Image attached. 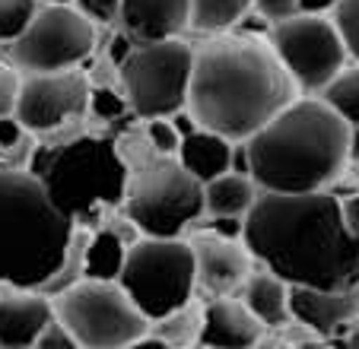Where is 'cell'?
I'll return each mask as SVG.
<instances>
[{"mask_svg":"<svg viewBox=\"0 0 359 349\" xmlns=\"http://www.w3.org/2000/svg\"><path fill=\"white\" fill-rule=\"evenodd\" d=\"M245 245L290 286L334 289L359 280V238L334 191H261L245 213Z\"/></svg>","mask_w":359,"mask_h":349,"instance_id":"cell-1","label":"cell"},{"mask_svg":"<svg viewBox=\"0 0 359 349\" xmlns=\"http://www.w3.org/2000/svg\"><path fill=\"white\" fill-rule=\"evenodd\" d=\"M296 89L271 39L219 32L194 51L188 108L201 128L248 140L296 99Z\"/></svg>","mask_w":359,"mask_h":349,"instance_id":"cell-2","label":"cell"},{"mask_svg":"<svg viewBox=\"0 0 359 349\" xmlns=\"http://www.w3.org/2000/svg\"><path fill=\"white\" fill-rule=\"evenodd\" d=\"M350 128L321 95L292 99L245 140L251 178L261 191H334L350 165Z\"/></svg>","mask_w":359,"mask_h":349,"instance_id":"cell-3","label":"cell"},{"mask_svg":"<svg viewBox=\"0 0 359 349\" xmlns=\"http://www.w3.org/2000/svg\"><path fill=\"white\" fill-rule=\"evenodd\" d=\"M74 226L39 174L0 168V286L45 289L67 254Z\"/></svg>","mask_w":359,"mask_h":349,"instance_id":"cell-4","label":"cell"},{"mask_svg":"<svg viewBox=\"0 0 359 349\" xmlns=\"http://www.w3.org/2000/svg\"><path fill=\"white\" fill-rule=\"evenodd\" d=\"M76 121L51 130L55 143L35 146L29 172L39 174L51 200L74 222H89L105 210L124 207L130 168L118 137L74 130Z\"/></svg>","mask_w":359,"mask_h":349,"instance_id":"cell-5","label":"cell"},{"mask_svg":"<svg viewBox=\"0 0 359 349\" xmlns=\"http://www.w3.org/2000/svg\"><path fill=\"white\" fill-rule=\"evenodd\" d=\"M118 146L130 168L124 213L143 235H182L207 213L203 182L178 156L153 149L147 134H124L118 137Z\"/></svg>","mask_w":359,"mask_h":349,"instance_id":"cell-6","label":"cell"},{"mask_svg":"<svg viewBox=\"0 0 359 349\" xmlns=\"http://www.w3.org/2000/svg\"><path fill=\"white\" fill-rule=\"evenodd\" d=\"M118 282L128 289V296L149 321L165 317L169 311L194 302V248L182 235H140L128 248V261Z\"/></svg>","mask_w":359,"mask_h":349,"instance_id":"cell-7","label":"cell"},{"mask_svg":"<svg viewBox=\"0 0 359 349\" xmlns=\"http://www.w3.org/2000/svg\"><path fill=\"white\" fill-rule=\"evenodd\" d=\"M191 74H194V48L182 39L137 41L118 67L124 99L130 114L147 118H172L188 108Z\"/></svg>","mask_w":359,"mask_h":349,"instance_id":"cell-8","label":"cell"},{"mask_svg":"<svg viewBox=\"0 0 359 349\" xmlns=\"http://www.w3.org/2000/svg\"><path fill=\"white\" fill-rule=\"evenodd\" d=\"M55 311L86 349L137 346L149 334V317L118 280L74 282L55 296Z\"/></svg>","mask_w":359,"mask_h":349,"instance_id":"cell-9","label":"cell"},{"mask_svg":"<svg viewBox=\"0 0 359 349\" xmlns=\"http://www.w3.org/2000/svg\"><path fill=\"white\" fill-rule=\"evenodd\" d=\"M95 26L76 4H41L32 22L10 41V64L22 74L80 67L95 48Z\"/></svg>","mask_w":359,"mask_h":349,"instance_id":"cell-10","label":"cell"},{"mask_svg":"<svg viewBox=\"0 0 359 349\" xmlns=\"http://www.w3.org/2000/svg\"><path fill=\"white\" fill-rule=\"evenodd\" d=\"M271 45L305 93H321L350 57L334 16L327 20L325 13H296L273 22Z\"/></svg>","mask_w":359,"mask_h":349,"instance_id":"cell-11","label":"cell"},{"mask_svg":"<svg viewBox=\"0 0 359 349\" xmlns=\"http://www.w3.org/2000/svg\"><path fill=\"white\" fill-rule=\"evenodd\" d=\"M89 93H93V83L76 67L51 70V74H26L20 102H16V118L26 130L45 137L70 121H80L89 111Z\"/></svg>","mask_w":359,"mask_h":349,"instance_id":"cell-12","label":"cell"},{"mask_svg":"<svg viewBox=\"0 0 359 349\" xmlns=\"http://www.w3.org/2000/svg\"><path fill=\"white\" fill-rule=\"evenodd\" d=\"M197 261V289L210 296H236L255 273V254L245 245V238L219 235L203 228L188 238Z\"/></svg>","mask_w":359,"mask_h":349,"instance_id":"cell-13","label":"cell"},{"mask_svg":"<svg viewBox=\"0 0 359 349\" xmlns=\"http://www.w3.org/2000/svg\"><path fill=\"white\" fill-rule=\"evenodd\" d=\"M290 311L321 340H337L359 321V280L334 289L290 286Z\"/></svg>","mask_w":359,"mask_h":349,"instance_id":"cell-14","label":"cell"},{"mask_svg":"<svg viewBox=\"0 0 359 349\" xmlns=\"http://www.w3.org/2000/svg\"><path fill=\"white\" fill-rule=\"evenodd\" d=\"M55 299L41 289L0 286V346L26 349L35 346L41 330L55 317Z\"/></svg>","mask_w":359,"mask_h":349,"instance_id":"cell-15","label":"cell"},{"mask_svg":"<svg viewBox=\"0 0 359 349\" xmlns=\"http://www.w3.org/2000/svg\"><path fill=\"white\" fill-rule=\"evenodd\" d=\"M267 324L245 305L242 296H213L203 305L201 343L213 349H248L264 340Z\"/></svg>","mask_w":359,"mask_h":349,"instance_id":"cell-16","label":"cell"},{"mask_svg":"<svg viewBox=\"0 0 359 349\" xmlns=\"http://www.w3.org/2000/svg\"><path fill=\"white\" fill-rule=\"evenodd\" d=\"M118 20L134 41L178 39L191 26V0H121Z\"/></svg>","mask_w":359,"mask_h":349,"instance_id":"cell-17","label":"cell"},{"mask_svg":"<svg viewBox=\"0 0 359 349\" xmlns=\"http://www.w3.org/2000/svg\"><path fill=\"white\" fill-rule=\"evenodd\" d=\"M232 146L236 140L217 134L210 128H197L194 134L182 137V146H178V159L188 168L194 178H201L203 184L213 182L217 174L229 172L232 168Z\"/></svg>","mask_w":359,"mask_h":349,"instance_id":"cell-18","label":"cell"},{"mask_svg":"<svg viewBox=\"0 0 359 349\" xmlns=\"http://www.w3.org/2000/svg\"><path fill=\"white\" fill-rule=\"evenodd\" d=\"M242 299L267 327H286V321H292L290 311V282L283 276H277L273 270L261 267L248 276V282L242 286Z\"/></svg>","mask_w":359,"mask_h":349,"instance_id":"cell-19","label":"cell"},{"mask_svg":"<svg viewBox=\"0 0 359 349\" xmlns=\"http://www.w3.org/2000/svg\"><path fill=\"white\" fill-rule=\"evenodd\" d=\"M258 194H261L258 182L251 174L232 172V168L203 184V200H207V213L210 216H245L255 207Z\"/></svg>","mask_w":359,"mask_h":349,"instance_id":"cell-20","label":"cell"},{"mask_svg":"<svg viewBox=\"0 0 359 349\" xmlns=\"http://www.w3.org/2000/svg\"><path fill=\"white\" fill-rule=\"evenodd\" d=\"M130 245L118 235L111 226H102L89 232L86 245V280H118L128 261Z\"/></svg>","mask_w":359,"mask_h":349,"instance_id":"cell-21","label":"cell"},{"mask_svg":"<svg viewBox=\"0 0 359 349\" xmlns=\"http://www.w3.org/2000/svg\"><path fill=\"white\" fill-rule=\"evenodd\" d=\"M203 330V305L188 302L182 308L169 311L165 317L149 321V336H156L163 346H188V343H201Z\"/></svg>","mask_w":359,"mask_h":349,"instance_id":"cell-22","label":"cell"},{"mask_svg":"<svg viewBox=\"0 0 359 349\" xmlns=\"http://www.w3.org/2000/svg\"><path fill=\"white\" fill-rule=\"evenodd\" d=\"M255 0H191V29L197 32H232Z\"/></svg>","mask_w":359,"mask_h":349,"instance_id":"cell-23","label":"cell"},{"mask_svg":"<svg viewBox=\"0 0 359 349\" xmlns=\"http://www.w3.org/2000/svg\"><path fill=\"white\" fill-rule=\"evenodd\" d=\"M86 245H89V228L83 226V222H76L74 235H70V245H67V254H64L57 273L45 282L41 292H48V296L55 299V296H61L64 289L74 286V282L86 280Z\"/></svg>","mask_w":359,"mask_h":349,"instance_id":"cell-24","label":"cell"},{"mask_svg":"<svg viewBox=\"0 0 359 349\" xmlns=\"http://www.w3.org/2000/svg\"><path fill=\"white\" fill-rule=\"evenodd\" d=\"M318 95L340 118H346L350 124H359V64L353 61V67H344Z\"/></svg>","mask_w":359,"mask_h":349,"instance_id":"cell-25","label":"cell"},{"mask_svg":"<svg viewBox=\"0 0 359 349\" xmlns=\"http://www.w3.org/2000/svg\"><path fill=\"white\" fill-rule=\"evenodd\" d=\"M41 0H0V41H13L32 22Z\"/></svg>","mask_w":359,"mask_h":349,"instance_id":"cell-26","label":"cell"},{"mask_svg":"<svg viewBox=\"0 0 359 349\" xmlns=\"http://www.w3.org/2000/svg\"><path fill=\"white\" fill-rule=\"evenodd\" d=\"M89 111H93L95 121L111 124V121H121L124 114L130 111V105H128V99L118 95L111 86H95L93 93H89Z\"/></svg>","mask_w":359,"mask_h":349,"instance_id":"cell-27","label":"cell"},{"mask_svg":"<svg viewBox=\"0 0 359 349\" xmlns=\"http://www.w3.org/2000/svg\"><path fill=\"white\" fill-rule=\"evenodd\" d=\"M334 22L344 35L350 57L359 64V0H340L337 10H334Z\"/></svg>","mask_w":359,"mask_h":349,"instance_id":"cell-28","label":"cell"},{"mask_svg":"<svg viewBox=\"0 0 359 349\" xmlns=\"http://www.w3.org/2000/svg\"><path fill=\"white\" fill-rule=\"evenodd\" d=\"M143 134H147V140L153 143V149L178 156L182 134H178V128L172 124V118H147V121H143Z\"/></svg>","mask_w":359,"mask_h":349,"instance_id":"cell-29","label":"cell"},{"mask_svg":"<svg viewBox=\"0 0 359 349\" xmlns=\"http://www.w3.org/2000/svg\"><path fill=\"white\" fill-rule=\"evenodd\" d=\"M22 89V70L13 64H0V114H16Z\"/></svg>","mask_w":359,"mask_h":349,"instance_id":"cell-30","label":"cell"},{"mask_svg":"<svg viewBox=\"0 0 359 349\" xmlns=\"http://www.w3.org/2000/svg\"><path fill=\"white\" fill-rule=\"evenodd\" d=\"M35 346L39 349H74V346H80V340H76L74 330L55 315L51 321H48V327L41 330V336H39Z\"/></svg>","mask_w":359,"mask_h":349,"instance_id":"cell-31","label":"cell"},{"mask_svg":"<svg viewBox=\"0 0 359 349\" xmlns=\"http://www.w3.org/2000/svg\"><path fill=\"white\" fill-rule=\"evenodd\" d=\"M76 7L93 22H111L121 13V0H76Z\"/></svg>","mask_w":359,"mask_h":349,"instance_id":"cell-32","label":"cell"},{"mask_svg":"<svg viewBox=\"0 0 359 349\" xmlns=\"http://www.w3.org/2000/svg\"><path fill=\"white\" fill-rule=\"evenodd\" d=\"M29 134H32V130L22 128V121L16 114H0V153L13 149L16 143H22Z\"/></svg>","mask_w":359,"mask_h":349,"instance_id":"cell-33","label":"cell"},{"mask_svg":"<svg viewBox=\"0 0 359 349\" xmlns=\"http://www.w3.org/2000/svg\"><path fill=\"white\" fill-rule=\"evenodd\" d=\"M255 10H258L264 20L280 22V20H290V16L299 13V0H255Z\"/></svg>","mask_w":359,"mask_h":349,"instance_id":"cell-34","label":"cell"},{"mask_svg":"<svg viewBox=\"0 0 359 349\" xmlns=\"http://www.w3.org/2000/svg\"><path fill=\"white\" fill-rule=\"evenodd\" d=\"M344 216H346V226L353 228V235L359 238V191L344 200Z\"/></svg>","mask_w":359,"mask_h":349,"instance_id":"cell-35","label":"cell"},{"mask_svg":"<svg viewBox=\"0 0 359 349\" xmlns=\"http://www.w3.org/2000/svg\"><path fill=\"white\" fill-rule=\"evenodd\" d=\"M340 0H299V13H334Z\"/></svg>","mask_w":359,"mask_h":349,"instance_id":"cell-36","label":"cell"},{"mask_svg":"<svg viewBox=\"0 0 359 349\" xmlns=\"http://www.w3.org/2000/svg\"><path fill=\"white\" fill-rule=\"evenodd\" d=\"M350 162H356L359 165V124H353L350 128Z\"/></svg>","mask_w":359,"mask_h":349,"instance_id":"cell-37","label":"cell"},{"mask_svg":"<svg viewBox=\"0 0 359 349\" xmlns=\"http://www.w3.org/2000/svg\"><path fill=\"white\" fill-rule=\"evenodd\" d=\"M340 343H346V346H359V321L353 324L350 330H346V334H344V340H340Z\"/></svg>","mask_w":359,"mask_h":349,"instance_id":"cell-38","label":"cell"},{"mask_svg":"<svg viewBox=\"0 0 359 349\" xmlns=\"http://www.w3.org/2000/svg\"><path fill=\"white\" fill-rule=\"evenodd\" d=\"M41 4H76V0H41Z\"/></svg>","mask_w":359,"mask_h":349,"instance_id":"cell-39","label":"cell"}]
</instances>
